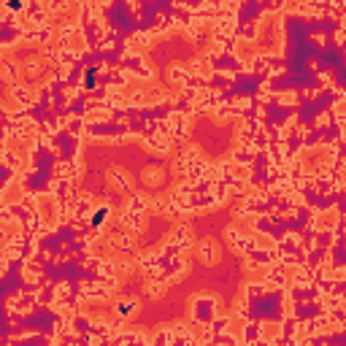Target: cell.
Wrapping results in <instances>:
<instances>
[{
	"mask_svg": "<svg viewBox=\"0 0 346 346\" xmlns=\"http://www.w3.org/2000/svg\"><path fill=\"white\" fill-rule=\"evenodd\" d=\"M227 238H230V244H233L238 251H244V254H249V251L257 246V238L241 235V233H235V230H227Z\"/></svg>",
	"mask_w": 346,
	"mask_h": 346,
	"instance_id": "3957f363",
	"label": "cell"
},
{
	"mask_svg": "<svg viewBox=\"0 0 346 346\" xmlns=\"http://www.w3.org/2000/svg\"><path fill=\"white\" fill-rule=\"evenodd\" d=\"M117 341L119 343H128V341H146V338H143V335H135V333H128V335H119Z\"/></svg>",
	"mask_w": 346,
	"mask_h": 346,
	"instance_id": "e0dca14e",
	"label": "cell"
},
{
	"mask_svg": "<svg viewBox=\"0 0 346 346\" xmlns=\"http://www.w3.org/2000/svg\"><path fill=\"white\" fill-rule=\"evenodd\" d=\"M14 98H16L19 103H25V106H30V92H27L25 87H14Z\"/></svg>",
	"mask_w": 346,
	"mask_h": 346,
	"instance_id": "4fadbf2b",
	"label": "cell"
},
{
	"mask_svg": "<svg viewBox=\"0 0 346 346\" xmlns=\"http://www.w3.org/2000/svg\"><path fill=\"white\" fill-rule=\"evenodd\" d=\"M89 208H92V201H89V197H79L73 216H76V219H84V214H89Z\"/></svg>",
	"mask_w": 346,
	"mask_h": 346,
	"instance_id": "9c48e42d",
	"label": "cell"
},
{
	"mask_svg": "<svg viewBox=\"0 0 346 346\" xmlns=\"http://www.w3.org/2000/svg\"><path fill=\"white\" fill-rule=\"evenodd\" d=\"M162 171H157V168H154V171H146V176H143V179L146 181H149V184H157V181H160L162 179V176H160Z\"/></svg>",
	"mask_w": 346,
	"mask_h": 346,
	"instance_id": "2e32d148",
	"label": "cell"
},
{
	"mask_svg": "<svg viewBox=\"0 0 346 346\" xmlns=\"http://www.w3.org/2000/svg\"><path fill=\"white\" fill-rule=\"evenodd\" d=\"M108 216H111V208H108V206H100V208H95V214H92V216L87 219V222H89L92 227H100Z\"/></svg>",
	"mask_w": 346,
	"mask_h": 346,
	"instance_id": "8992f818",
	"label": "cell"
},
{
	"mask_svg": "<svg viewBox=\"0 0 346 346\" xmlns=\"http://www.w3.org/2000/svg\"><path fill=\"white\" fill-rule=\"evenodd\" d=\"M201 257L206 260V263H214V260L219 257V249H216L214 241H206V244L201 246Z\"/></svg>",
	"mask_w": 346,
	"mask_h": 346,
	"instance_id": "ba28073f",
	"label": "cell"
},
{
	"mask_svg": "<svg viewBox=\"0 0 346 346\" xmlns=\"http://www.w3.org/2000/svg\"><path fill=\"white\" fill-rule=\"evenodd\" d=\"M111 179L117 181L119 187H124V190H130V179H128V176H124V173L119 171V168H114V171H111Z\"/></svg>",
	"mask_w": 346,
	"mask_h": 346,
	"instance_id": "8fae6325",
	"label": "cell"
},
{
	"mask_svg": "<svg viewBox=\"0 0 346 346\" xmlns=\"http://www.w3.org/2000/svg\"><path fill=\"white\" fill-rule=\"evenodd\" d=\"M14 179H16V168H11L8 162H3V160H0V192H3L6 187L14 181Z\"/></svg>",
	"mask_w": 346,
	"mask_h": 346,
	"instance_id": "5b68a950",
	"label": "cell"
},
{
	"mask_svg": "<svg viewBox=\"0 0 346 346\" xmlns=\"http://www.w3.org/2000/svg\"><path fill=\"white\" fill-rule=\"evenodd\" d=\"M171 79H173V81H179V84H184L187 70H184V68H171Z\"/></svg>",
	"mask_w": 346,
	"mask_h": 346,
	"instance_id": "9a60e30c",
	"label": "cell"
},
{
	"mask_svg": "<svg viewBox=\"0 0 346 346\" xmlns=\"http://www.w3.org/2000/svg\"><path fill=\"white\" fill-rule=\"evenodd\" d=\"M3 162H8L11 168H19V162H22V160H19V154H14V152L3 149Z\"/></svg>",
	"mask_w": 346,
	"mask_h": 346,
	"instance_id": "5bb4252c",
	"label": "cell"
},
{
	"mask_svg": "<svg viewBox=\"0 0 346 346\" xmlns=\"http://www.w3.org/2000/svg\"><path fill=\"white\" fill-rule=\"evenodd\" d=\"M192 317L195 322H201L203 327H208V322L216 317V298L211 295H201L192 300Z\"/></svg>",
	"mask_w": 346,
	"mask_h": 346,
	"instance_id": "6da1fadb",
	"label": "cell"
},
{
	"mask_svg": "<svg viewBox=\"0 0 346 346\" xmlns=\"http://www.w3.org/2000/svg\"><path fill=\"white\" fill-rule=\"evenodd\" d=\"M122 68H124V70H130V73H135V76H141V79H149V76H152V70L146 68L143 57H141V54H135V51H128V54L122 57Z\"/></svg>",
	"mask_w": 346,
	"mask_h": 346,
	"instance_id": "7a4b0ae2",
	"label": "cell"
},
{
	"mask_svg": "<svg viewBox=\"0 0 346 346\" xmlns=\"http://www.w3.org/2000/svg\"><path fill=\"white\" fill-rule=\"evenodd\" d=\"M254 149H251V146H241V149H235V154H233V162L235 165H251L254 162Z\"/></svg>",
	"mask_w": 346,
	"mask_h": 346,
	"instance_id": "277c9868",
	"label": "cell"
},
{
	"mask_svg": "<svg viewBox=\"0 0 346 346\" xmlns=\"http://www.w3.org/2000/svg\"><path fill=\"white\" fill-rule=\"evenodd\" d=\"M157 343H165V341H173V330H162L160 335H157V338H154Z\"/></svg>",
	"mask_w": 346,
	"mask_h": 346,
	"instance_id": "ac0fdd59",
	"label": "cell"
},
{
	"mask_svg": "<svg viewBox=\"0 0 346 346\" xmlns=\"http://www.w3.org/2000/svg\"><path fill=\"white\" fill-rule=\"evenodd\" d=\"M135 308H138V306H135V300H119V306H117V311L122 314V317H128V314H133Z\"/></svg>",
	"mask_w": 346,
	"mask_h": 346,
	"instance_id": "7c38bea8",
	"label": "cell"
},
{
	"mask_svg": "<svg viewBox=\"0 0 346 346\" xmlns=\"http://www.w3.org/2000/svg\"><path fill=\"white\" fill-rule=\"evenodd\" d=\"M146 208H149V201H146V197H141V195H130L128 211H133V214H143Z\"/></svg>",
	"mask_w": 346,
	"mask_h": 346,
	"instance_id": "52a82bcc",
	"label": "cell"
},
{
	"mask_svg": "<svg viewBox=\"0 0 346 346\" xmlns=\"http://www.w3.org/2000/svg\"><path fill=\"white\" fill-rule=\"evenodd\" d=\"M260 335H263V324L249 322V324H246V338H244V341H260Z\"/></svg>",
	"mask_w": 346,
	"mask_h": 346,
	"instance_id": "30bf717a",
	"label": "cell"
}]
</instances>
